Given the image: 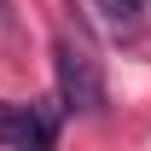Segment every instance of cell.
<instances>
[{
    "label": "cell",
    "instance_id": "obj_1",
    "mask_svg": "<svg viewBox=\"0 0 151 151\" xmlns=\"http://www.w3.org/2000/svg\"><path fill=\"white\" fill-rule=\"evenodd\" d=\"M52 76H58V105L70 116H99L105 111V76H99V58L81 41H70V35L52 41Z\"/></svg>",
    "mask_w": 151,
    "mask_h": 151
},
{
    "label": "cell",
    "instance_id": "obj_2",
    "mask_svg": "<svg viewBox=\"0 0 151 151\" xmlns=\"http://www.w3.org/2000/svg\"><path fill=\"white\" fill-rule=\"evenodd\" d=\"M52 139H58V116L47 105H12V99H0V145L52 151Z\"/></svg>",
    "mask_w": 151,
    "mask_h": 151
},
{
    "label": "cell",
    "instance_id": "obj_3",
    "mask_svg": "<svg viewBox=\"0 0 151 151\" xmlns=\"http://www.w3.org/2000/svg\"><path fill=\"white\" fill-rule=\"evenodd\" d=\"M0 29H6V0H0Z\"/></svg>",
    "mask_w": 151,
    "mask_h": 151
}]
</instances>
